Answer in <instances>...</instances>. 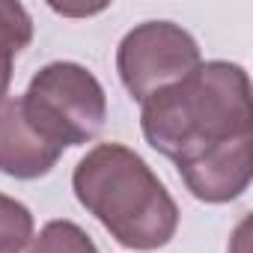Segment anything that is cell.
I'll list each match as a JSON object with an SVG mask.
<instances>
[{
    "mask_svg": "<svg viewBox=\"0 0 253 253\" xmlns=\"http://www.w3.org/2000/svg\"><path fill=\"white\" fill-rule=\"evenodd\" d=\"M146 143L182 164L217 143L253 134L250 78L238 63L209 60L140 101Z\"/></svg>",
    "mask_w": 253,
    "mask_h": 253,
    "instance_id": "1",
    "label": "cell"
},
{
    "mask_svg": "<svg viewBox=\"0 0 253 253\" xmlns=\"http://www.w3.org/2000/svg\"><path fill=\"white\" fill-rule=\"evenodd\" d=\"M78 203L125 250H158L179 229V206L152 167L122 143L92 146L72 173Z\"/></svg>",
    "mask_w": 253,
    "mask_h": 253,
    "instance_id": "2",
    "label": "cell"
},
{
    "mask_svg": "<svg viewBox=\"0 0 253 253\" xmlns=\"http://www.w3.org/2000/svg\"><path fill=\"white\" fill-rule=\"evenodd\" d=\"M21 107L33 128L60 149L95 140L107 119L104 86L86 66L69 60L39 69L21 95Z\"/></svg>",
    "mask_w": 253,
    "mask_h": 253,
    "instance_id": "3",
    "label": "cell"
},
{
    "mask_svg": "<svg viewBox=\"0 0 253 253\" xmlns=\"http://www.w3.org/2000/svg\"><path fill=\"white\" fill-rule=\"evenodd\" d=\"M200 63L197 39L173 21H143L125 33L116 48L119 81L137 101L182 81Z\"/></svg>",
    "mask_w": 253,
    "mask_h": 253,
    "instance_id": "4",
    "label": "cell"
},
{
    "mask_svg": "<svg viewBox=\"0 0 253 253\" xmlns=\"http://www.w3.org/2000/svg\"><path fill=\"white\" fill-rule=\"evenodd\" d=\"M176 167L185 188L200 203L220 206V203L238 200L247 191L250 173H253V134L217 143Z\"/></svg>",
    "mask_w": 253,
    "mask_h": 253,
    "instance_id": "5",
    "label": "cell"
},
{
    "mask_svg": "<svg viewBox=\"0 0 253 253\" xmlns=\"http://www.w3.org/2000/svg\"><path fill=\"white\" fill-rule=\"evenodd\" d=\"M63 149L33 128L21 98H6L0 104V173L12 179L48 176Z\"/></svg>",
    "mask_w": 253,
    "mask_h": 253,
    "instance_id": "6",
    "label": "cell"
},
{
    "mask_svg": "<svg viewBox=\"0 0 253 253\" xmlns=\"http://www.w3.org/2000/svg\"><path fill=\"white\" fill-rule=\"evenodd\" d=\"M33 39V18L12 0H0V104L9 95L12 63Z\"/></svg>",
    "mask_w": 253,
    "mask_h": 253,
    "instance_id": "7",
    "label": "cell"
},
{
    "mask_svg": "<svg viewBox=\"0 0 253 253\" xmlns=\"http://www.w3.org/2000/svg\"><path fill=\"white\" fill-rule=\"evenodd\" d=\"M27 253H98V247L75 220H51L33 235Z\"/></svg>",
    "mask_w": 253,
    "mask_h": 253,
    "instance_id": "8",
    "label": "cell"
},
{
    "mask_svg": "<svg viewBox=\"0 0 253 253\" xmlns=\"http://www.w3.org/2000/svg\"><path fill=\"white\" fill-rule=\"evenodd\" d=\"M30 241H33L30 209L9 194H0V253H24Z\"/></svg>",
    "mask_w": 253,
    "mask_h": 253,
    "instance_id": "9",
    "label": "cell"
}]
</instances>
